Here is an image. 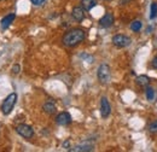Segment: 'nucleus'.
Masks as SVG:
<instances>
[{
    "label": "nucleus",
    "instance_id": "nucleus-1",
    "mask_svg": "<svg viewBox=\"0 0 157 152\" xmlns=\"http://www.w3.org/2000/svg\"><path fill=\"white\" fill-rule=\"evenodd\" d=\"M85 39H86L85 30L80 29V28H74V29H70L69 32H67L63 35L62 42H63L64 46L74 47V46H78V44H81Z\"/></svg>",
    "mask_w": 157,
    "mask_h": 152
},
{
    "label": "nucleus",
    "instance_id": "nucleus-2",
    "mask_svg": "<svg viewBox=\"0 0 157 152\" xmlns=\"http://www.w3.org/2000/svg\"><path fill=\"white\" fill-rule=\"evenodd\" d=\"M16 101H17V94H16V93H11V94L7 95V97L5 98L2 105H1V111H2V114L4 115L10 114V112L12 111V109H13Z\"/></svg>",
    "mask_w": 157,
    "mask_h": 152
},
{
    "label": "nucleus",
    "instance_id": "nucleus-3",
    "mask_svg": "<svg viewBox=\"0 0 157 152\" xmlns=\"http://www.w3.org/2000/svg\"><path fill=\"white\" fill-rule=\"evenodd\" d=\"M97 76L100 83H108L110 81L111 77V71H110V66L108 64H101L99 65L98 71H97Z\"/></svg>",
    "mask_w": 157,
    "mask_h": 152
},
{
    "label": "nucleus",
    "instance_id": "nucleus-4",
    "mask_svg": "<svg viewBox=\"0 0 157 152\" xmlns=\"http://www.w3.org/2000/svg\"><path fill=\"white\" fill-rule=\"evenodd\" d=\"M131 42H132V40H131L129 36H127V35L117 34V35H115V36L113 38V44H114L116 47H118V48L127 47V46L131 45Z\"/></svg>",
    "mask_w": 157,
    "mask_h": 152
},
{
    "label": "nucleus",
    "instance_id": "nucleus-5",
    "mask_svg": "<svg viewBox=\"0 0 157 152\" xmlns=\"http://www.w3.org/2000/svg\"><path fill=\"white\" fill-rule=\"evenodd\" d=\"M16 132H17L18 135L25 138V139H30V138H33V135H34V129H33L30 126L23 124V123L16 127Z\"/></svg>",
    "mask_w": 157,
    "mask_h": 152
},
{
    "label": "nucleus",
    "instance_id": "nucleus-6",
    "mask_svg": "<svg viewBox=\"0 0 157 152\" xmlns=\"http://www.w3.org/2000/svg\"><path fill=\"white\" fill-rule=\"evenodd\" d=\"M110 112H111V106L109 104V100L105 97H103L100 100V115L103 118H106L109 117Z\"/></svg>",
    "mask_w": 157,
    "mask_h": 152
},
{
    "label": "nucleus",
    "instance_id": "nucleus-7",
    "mask_svg": "<svg viewBox=\"0 0 157 152\" xmlns=\"http://www.w3.org/2000/svg\"><path fill=\"white\" fill-rule=\"evenodd\" d=\"M56 122L58 123L59 126H68V124L71 123V116H70L69 112L63 111V112H60V114L57 115Z\"/></svg>",
    "mask_w": 157,
    "mask_h": 152
},
{
    "label": "nucleus",
    "instance_id": "nucleus-8",
    "mask_svg": "<svg viewBox=\"0 0 157 152\" xmlns=\"http://www.w3.org/2000/svg\"><path fill=\"white\" fill-rule=\"evenodd\" d=\"M114 15L113 13H110V12H108V13H105L101 18L99 19V24H100V27H103V28H109V27H111L113 24H114Z\"/></svg>",
    "mask_w": 157,
    "mask_h": 152
},
{
    "label": "nucleus",
    "instance_id": "nucleus-9",
    "mask_svg": "<svg viewBox=\"0 0 157 152\" xmlns=\"http://www.w3.org/2000/svg\"><path fill=\"white\" fill-rule=\"evenodd\" d=\"M71 16H73V18L75 19L76 22H82L85 19V10L81 6H76V7L73 9Z\"/></svg>",
    "mask_w": 157,
    "mask_h": 152
},
{
    "label": "nucleus",
    "instance_id": "nucleus-10",
    "mask_svg": "<svg viewBox=\"0 0 157 152\" xmlns=\"http://www.w3.org/2000/svg\"><path fill=\"white\" fill-rule=\"evenodd\" d=\"M15 17H16L15 13H9V15H6L4 18L1 19V22H0V27H1V29H7V28L10 27V24L13 22Z\"/></svg>",
    "mask_w": 157,
    "mask_h": 152
},
{
    "label": "nucleus",
    "instance_id": "nucleus-11",
    "mask_svg": "<svg viewBox=\"0 0 157 152\" xmlns=\"http://www.w3.org/2000/svg\"><path fill=\"white\" fill-rule=\"evenodd\" d=\"M69 151L73 152H90L93 151V145L90 144H82V145H78L74 149H69Z\"/></svg>",
    "mask_w": 157,
    "mask_h": 152
},
{
    "label": "nucleus",
    "instance_id": "nucleus-12",
    "mask_svg": "<svg viewBox=\"0 0 157 152\" xmlns=\"http://www.w3.org/2000/svg\"><path fill=\"white\" fill-rule=\"evenodd\" d=\"M97 5V0H81V7L85 11H91Z\"/></svg>",
    "mask_w": 157,
    "mask_h": 152
},
{
    "label": "nucleus",
    "instance_id": "nucleus-13",
    "mask_svg": "<svg viewBox=\"0 0 157 152\" xmlns=\"http://www.w3.org/2000/svg\"><path fill=\"white\" fill-rule=\"evenodd\" d=\"M42 109H44V111H45L46 114H48V115H52L56 112V105H55L53 101H46V103L44 104Z\"/></svg>",
    "mask_w": 157,
    "mask_h": 152
},
{
    "label": "nucleus",
    "instance_id": "nucleus-14",
    "mask_svg": "<svg viewBox=\"0 0 157 152\" xmlns=\"http://www.w3.org/2000/svg\"><path fill=\"white\" fill-rule=\"evenodd\" d=\"M136 81H137V83L140 86V87H146V86H149V83H150V78H149L146 75L138 76Z\"/></svg>",
    "mask_w": 157,
    "mask_h": 152
},
{
    "label": "nucleus",
    "instance_id": "nucleus-15",
    "mask_svg": "<svg viewBox=\"0 0 157 152\" xmlns=\"http://www.w3.org/2000/svg\"><path fill=\"white\" fill-rule=\"evenodd\" d=\"M145 93H146V98H147V100L152 101V100L155 99V89H154L152 87H150V86H146Z\"/></svg>",
    "mask_w": 157,
    "mask_h": 152
},
{
    "label": "nucleus",
    "instance_id": "nucleus-16",
    "mask_svg": "<svg viewBox=\"0 0 157 152\" xmlns=\"http://www.w3.org/2000/svg\"><path fill=\"white\" fill-rule=\"evenodd\" d=\"M157 17V4L152 2L151 4V9H150V18L155 19Z\"/></svg>",
    "mask_w": 157,
    "mask_h": 152
},
{
    "label": "nucleus",
    "instance_id": "nucleus-17",
    "mask_svg": "<svg viewBox=\"0 0 157 152\" xmlns=\"http://www.w3.org/2000/svg\"><path fill=\"white\" fill-rule=\"evenodd\" d=\"M131 29L133 32H139L141 29V22L140 21H134L131 23Z\"/></svg>",
    "mask_w": 157,
    "mask_h": 152
},
{
    "label": "nucleus",
    "instance_id": "nucleus-18",
    "mask_svg": "<svg viewBox=\"0 0 157 152\" xmlns=\"http://www.w3.org/2000/svg\"><path fill=\"white\" fill-rule=\"evenodd\" d=\"M149 129H150V132H151V133H157V120L156 121H154V122L150 124Z\"/></svg>",
    "mask_w": 157,
    "mask_h": 152
},
{
    "label": "nucleus",
    "instance_id": "nucleus-19",
    "mask_svg": "<svg viewBox=\"0 0 157 152\" xmlns=\"http://www.w3.org/2000/svg\"><path fill=\"white\" fill-rule=\"evenodd\" d=\"M20 71H21V66H20V65H17V64H16V65H13V66H12V73H13L15 75L20 74Z\"/></svg>",
    "mask_w": 157,
    "mask_h": 152
},
{
    "label": "nucleus",
    "instance_id": "nucleus-20",
    "mask_svg": "<svg viewBox=\"0 0 157 152\" xmlns=\"http://www.w3.org/2000/svg\"><path fill=\"white\" fill-rule=\"evenodd\" d=\"M151 65H152V68L154 69H157V56L154 59H152V63H151Z\"/></svg>",
    "mask_w": 157,
    "mask_h": 152
},
{
    "label": "nucleus",
    "instance_id": "nucleus-21",
    "mask_svg": "<svg viewBox=\"0 0 157 152\" xmlns=\"http://www.w3.org/2000/svg\"><path fill=\"white\" fill-rule=\"evenodd\" d=\"M32 1V4H34V5H41V0H30Z\"/></svg>",
    "mask_w": 157,
    "mask_h": 152
},
{
    "label": "nucleus",
    "instance_id": "nucleus-22",
    "mask_svg": "<svg viewBox=\"0 0 157 152\" xmlns=\"http://www.w3.org/2000/svg\"><path fill=\"white\" fill-rule=\"evenodd\" d=\"M118 1H120L121 5H126V4H128V2L132 1V0H118Z\"/></svg>",
    "mask_w": 157,
    "mask_h": 152
},
{
    "label": "nucleus",
    "instance_id": "nucleus-23",
    "mask_svg": "<svg viewBox=\"0 0 157 152\" xmlns=\"http://www.w3.org/2000/svg\"><path fill=\"white\" fill-rule=\"evenodd\" d=\"M63 146H64V147H67V149L69 150V149H70V147H69V141H65V142L63 144Z\"/></svg>",
    "mask_w": 157,
    "mask_h": 152
},
{
    "label": "nucleus",
    "instance_id": "nucleus-24",
    "mask_svg": "<svg viewBox=\"0 0 157 152\" xmlns=\"http://www.w3.org/2000/svg\"><path fill=\"white\" fill-rule=\"evenodd\" d=\"M0 1H1V0H0Z\"/></svg>",
    "mask_w": 157,
    "mask_h": 152
}]
</instances>
